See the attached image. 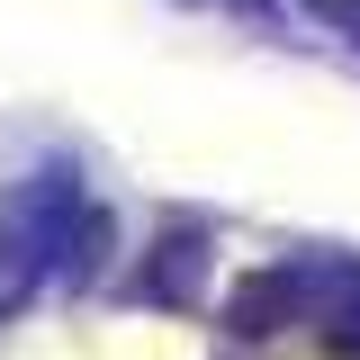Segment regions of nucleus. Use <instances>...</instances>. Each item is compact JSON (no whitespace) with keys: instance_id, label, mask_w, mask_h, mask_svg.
<instances>
[{"instance_id":"2","label":"nucleus","mask_w":360,"mask_h":360,"mask_svg":"<svg viewBox=\"0 0 360 360\" xmlns=\"http://www.w3.org/2000/svg\"><path fill=\"white\" fill-rule=\"evenodd\" d=\"M207 288V225H172L153 252H144V270H135V297H153V307H189Z\"/></svg>"},{"instance_id":"1","label":"nucleus","mask_w":360,"mask_h":360,"mask_svg":"<svg viewBox=\"0 0 360 360\" xmlns=\"http://www.w3.org/2000/svg\"><path fill=\"white\" fill-rule=\"evenodd\" d=\"M288 324H315V288H307L297 262L252 270V279L225 297V333H234V342H270V333H288Z\"/></svg>"},{"instance_id":"3","label":"nucleus","mask_w":360,"mask_h":360,"mask_svg":"<svg viewBox=\"0 0 360 360\" xmlns=\"http://www.w3.org/2000/svg\"><path fill=\"white\" fill-rule=\"evenodd\" d=\"M315 18H324V27H342V37L360 45V0H315Z\"/></svg>"}]
</instances>
